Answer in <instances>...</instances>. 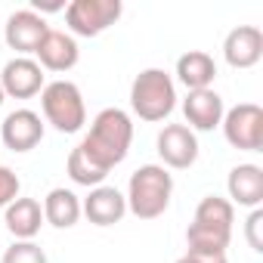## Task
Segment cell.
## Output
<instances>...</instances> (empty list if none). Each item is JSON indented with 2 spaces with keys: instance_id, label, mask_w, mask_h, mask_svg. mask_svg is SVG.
Masks as SVG:
<instances>
[{
  "instance_id": "cell-8",
  "label": "cell",
  "mask_w": 263,
  "mask_h": 263,
  "mask_svg": "<svg viewBox=\"0 0 263 263\" xmlns=\"http://www.w3.org/2000/svg\"><path fill=\"white\" fill-rule=\"evenodd\" d=\"M155 146H158V158L164 161L161 167L189 171L198 161V137L186 124H164V130L158 134Z\"/></svg>"
},
{
  "instance_id": "cell-6",
  "label": "cell",
  "mask_w": 263,
  "mask_h": 263,
  "mask_svg": "<svg viewBox=\"0 0 263 263\" xmlns=\"http://www.w3.org/2000/svg\"><path fill=\"white\" fill-rule=\"evenodd\" d=\"M124 13L121 0H71L65 7V25L71 37H99Z\"/></svg>"
},
{
  "instance_id": "cell-3",
  "label": "cell",
  "mask_w": 263,
  "mask_h": 263,
  "mask_svg": "<svg viewBox=\"0 0 263 263\" xmlns=\"http://www.w3.org/2000/svg\"><path fill=\"white\" fill-rule=\"evenodd\" d=\"M174 195V177L161 164H143L130 174L127 183V211L137 220H155L171 208Z\"/></svg>"
},
{
  "instance_id": "cell-16",
  "label": "cell",
  "mask_w": 263,
  "mask_h": 263,
  "mask_svg": "<svg viewBox=\"0 0 263 263\" xmlns=\"http://www.w3.org/2000/svg\"><path fill=\"white\" fill-rule=\"evenodd\" d=\"M226 189H229V204L238 208H260L263 204V167L257 164H235L226 177Z\"/></svg>"
},
{
  "instance_id": "cell-2",
  "label": "cell",
  "mask_w": 263,
  "mask_h": 263,
  "mask_svg": "<svg viewBox=\"0 0 263 263\" xmlns=\"http://www.w3.org/2000/svg\"><path fill=\"white\" fill-rule=\"evenodd\" d=\"M232 223H235V208L229 204V198L204 195L186 229L189 251L192 254H226L232 241Z\"/></svg>"
},
{
  "instance_id": "cell-14",
  "label": "cell",
  "mask_w": 263,
  "mask_h": 263,
  "mask_svg": "<svg viewBox=\"0 0 263 263\" xmlns=\"http://www.w3.org/2000/svg\"><path fill=\"white\" fill-rule=\"evenodd\" d=\"M34 56H37V65H41L44 71H56V74H62V71H71V68L78 65L81 50H78V41H74L71 34L50 28L47 37L41 41V47H37Z\"/></svg>"
},
{
  "instance_id": "cell-4",
  "label": "cell",
  "mask_w": 263,
  "mask_h": 263,
  "mask_svg": "<svg viewBox=\"0 0 263 263\" xmlns=\"http://www.w3.org/2000/svg\"><path fill=\"white\" fill-rule=\"evenodd\" d=\"M130 108L140 121L158 124L177 108V84L164 68H146L130 84Z\"/></svg>"
},
{
  "instance_id": "cell-5",
  "label": "cell",
  "mask_w": 263,
  "mask_h": 263,
  "mask_svg": "<svg viewBox=\"0 0 263 263\" xmlns=\"http://www.w3.org/2000/svg\"><path fill=\"white\" fill-rule=\"evenodd\" d=\"M41 108L44 121L53 124L59 134H78L87 124V105L81 96V87L71 81H50L41 90Z\"/></svg>"
},
{
  "instance_id": "cell-25",
  "label": "cell",
  "mask_w": 263,
  "mask_h": 263,
  "mask_svg": "<svg viewBox=\"0 0 263 263\" xmlns=\"http://www.w3.org/2000/svg\"><path fill=\"white\" fill-rule=\"evenodd\" d=\"M4 99H7V96H4V90H0V105H4Z\"/></svg>"
},
{
  "instance_id": "cell-11",
  "label": "cell",
  "mask_w": 263,
  "mask_h": 263,
  "mask_svg": "<svg viewBox=\"0 0 263 263\" xmlns=\"http://www.w3.org/2000/svg\"><path fill=\"white\" fill-rule=\"evenodd\" d=\"M0 90L13 99H31L44 90V68L28 56H16L0 71Z\"/></svg>"
},
{
  "instance_id": "cell-13",
  "label": "cell",
  "mask_w": 263,
  "mask_h": 263,
  "mask_svg": "<svg viewBox=\"0 0 263 263\" xmlns=\"http://www.w3.org/2000/svg\"><path fill=\"white\" fill-rule=\"evenodd\" d=\"M223 59L232 68H254L263 59V31L257 25H238L223 41Z\"/></svg>"
},
{
  "instance_id": "cell-17",
  "label": "cell",
  "mask_w": 263,
  "mask_h": 263,
  "mask_svg": "<svg viewBox=\"0 0 263 263\" xmlns=\"http://www.w3.org/2000/svg\"><path fill=\"white\" fill-rule=\"evenodd\" d=\"M4 223L16 241H34V235L44 226V208L37 198H16L7 204Z\"/></svg>"
},
{
  "instance_id": "cell-21",
  "label": "cell",
  "mask_w": 263,
  "mask_h": 263,
  "mask_svg": "<svg viewBox=\"0 0 263 263\" xmlns=\"http://www.w3.org/2000/svg\"><path fill=\"white\" fill-rule=\"evenodd\" d=\"M0 263H50V260H47V254L37 241H13L4 251Z\"/></svg>"
},
{
  "instance_id": "cell-19",
  "label": "cell",
  "mask_w": 263,
  "mask_h": 263,
  "mask_svg": "<svg viewBox=\"0 0 263 263\" xmlns=\"http://www.w3.org/2000/svg\"><path fill=\"white\" fill-rule=\"evenodd\" d=\"M78 220H81V198L65 186L50 189L44 198V223L56 229H71L78 226Z\"/></svg>"
},
{
  "instance_id": "cell-7",
  "label": "cell",
  "mask_w": 263,
  "mask_h": 263,
  "mask_svg": "<svg viewBox=\"0 0 263 263\" xmlns=\"http://www.w3.org/2000/svg\"><path fill=\"white\" fill-rule=\"evenodd\" d=\"M223 137L232 149L241 152H260L263 149V108L257 102H238L232 105L223 121Z\"/></svg>"
},
{
  "instance_id": "cell-24",
  "label": "cell",
  "mask_w": 263,
  "mask_h": 263,
  "mask_svg": "<svg viewBox=\"0 0 263 263\" xmlns=\"http://www.w3.org/2000/svg\"><path fill=\"white\" fill-rule=\"evenodd\" d=\"M177 263H226V254H192V251H186Z\"/></svg>"
},
{
  "instance_id": "cell-18",
  "label": "cell",
  "mask_w": 263,
  "mask_h": 263,
  "mask_svg": "<svg viewBox=\"0 0 263 263\" xmlns=\"http://www.w3.org/2000/svg\"><path fill=\"white\" fill-rule=\"evenodd\" d=\"M217 78V62L204 50H189L177 59V81L192 93V90H208Z\"/></svg>"
},
{
  "instance_id": "cell-15",
  "label": "cell",
  "mask_w": 263,
  "mask_h": 263,
  "mask_svg": "<svg viewBox=\"0 0 263 263\" xmlns=\"http://www.w3.org/2000/svg\"><path fill=\"white\" fill-rule=\"evenodd\" d=\"M81 214L93 223V226H115L124 220L127 214V198L115 189V186H96L90 189V195L81 201Z\"/></svg>"
},
{
  "instance_id": "cell-23",
  "label": "cell",
  "mask_w": 263,
  "mask_h": 263,
  "mask_svg": "<svg viewBox=\"0 0 263 263\" xmlns=\"http://www.w3.org/2000/svg\"><path fill=\"white\" fill-rule=\"evenodd\" d=\"M260 226H263V211L260 208H254L251 211V217H248V223H245V238H248V245H251V251H263V238H260Z\"/></svg>"
},
{
  "instance_id": "cell-12",
  "label": "cell",
  "mask_w": 263,
  "mask_h": 263,
  "mask_svg": "<svg viewBox=\"0 0 263 263\" xmlns=\"http://www.w3.org/2000/svg\"><path fill=\"white\" fill-rule=\"evenodd\" d=\"M183 115H186V124L189 130L195 134V130H201V134H208V130L220 127L226 108H223V96L208 87V90H192L186 99H183Z\"/></svg>"
},
{
  "instance_id": "cell-20",
  "label": "cell",
  "mask_w": 263,
  "mask_h": 263,
  "mask_svg": "<svg viewBox=\"0 0 263 263\" xmlns=\"http://www.w3.org/2000/svg\"><path fill=\"white\" fill-rule=\"evenodd\" d=\"M65 174L71 177V183H78V186H87V189H96V186H102V180L108 177V174H105V171H99L93 161H87V158H84V152H81L78 146L68 152Z\"/></svg>"
},
{
  "instance_id": "cell-9",
  "label": "cell",
  "mask_w": 263,
  "mask_h": 263,
  "mask_svg": "<svg viewBox=\"0 0 263 263\" xmlns=\"http://www.w3.org/2000/svg\"><path fill=\"white\" fill-rule=\"evenodd\" d=\"M0 140H4V146L10 152H31L41 146L44 140V121L37 111L31 108H16L4 118V124H0Z\"/></svg>"
},
{
  "instance_id": "cell-10",
  "label": "cell",
  "mask_w": 263,
  "mask_h": 263,
  "mask_svg": "<svg viewBox=\"0 0 263 263\" xmlns=\"http://www.w3.org/2000/svg\"><path fill=\"white\" fill-rule=\"evenodd\" d=\"M47 31H50V25H47V19H44L41 13H34V10H19V13H13V16L7 19V25H4V41H7L10 50L28 56V53H37V47H41V41L47 37Z\"/></svg>"
},
{
  "instance_id": "cell-1",
  "label": "cell",
  "mask_w": 263,
  "mask_h": 263,
  "mask_svg": "<svg viewBox=\"0 0 263 263\" xmlns=\"http://www.w3.org/2000/svg\"><path fill=\"white\" fill-rule=\"evenodd\" d=\"M130 143H134V121H130V115L124 108H102L90 130H87V137L78 143V149L84 152L87 161H93L99 171H111L118 167L127 152H130Z\"/></svg>"
},
{
  "instance_id": "cell-22",
  "label": "cell",
  "mask_w": 263,
  "mask_h": 263,
  "mask_svg": "<svg viewBox=\"0 0 263 263\" xmlns=\"http://www.w3.org/2000/svg\"><path fill=\"white\" fill-rule=\"evenodd\" d=\"M19 189H22L19 177L7 164H0V208H7L10 201H16L19 198Z\"/></svg>"
}]
</instances>
